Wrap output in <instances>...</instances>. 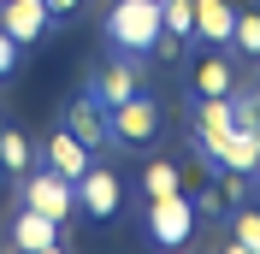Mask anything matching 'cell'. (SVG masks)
<instances>
[{
	"label": "cell",
	"mask_w": 260,
	"mask_h": 254,
	"mask_svg": "<svg viewBox=\"0 0 260 254\" xmlns=\"http://www.w3.org/2000/svg\"><path fill=\"white\" fill-rule=\"evenodd\" d=\"M107 42L118 53H154V42H160V0H118L107 12Z\"/></svg>",
	"instance_id": "obj_1"
},
{
	"label": "cell",
	"mask_w": 260,
	"mask_h": 254,
	"mask_svg": "<svg viewBox=\"0 0 260 254\" xmlns=\"http://www.w3.org/2000/svg\"><path fill=\"white\" fill-rule=\"evenodd\" d=\"M107 136L124 148H142L160 136V101L148 95V89H136L130 101H118V107H107Z\"/></svg>",
	"instance_id": "obj_2"
},
{
	"label": "cell",
	"mask_w": 260,
	"mask_h": 254,
	"mask_svg": "<svg viewBox=\"0 0 260 254\" xmlns=\"http://www.w3.org/2000/svg\"><path fill=\"white\" fill-rule=\"evenodd\" d=\"M148 237H154V248H183L195 237V201L183 189L148 195Z\"/></svg>",
	"instance_id": "obj_3"
},
{
	"label": "cell",
	"mask_w": 260,
	"mask_h": 254,
	"mask_svg": "<svg viewBox=\"0 0 260 254\" xmlns=\"http://www.w3.org/2000/svg\"><path fill=\"white\" fill-rule=\"evenodd\" d=\"M24 207H36V213H48L53 225H65L77 213V183L59 177V172H48V166H42V172L30 166V172H24Z\"/></svg>",
	"instance_id": "obj_4"
},
{
	"label": "cell",
	"mask_w": 260,
	"mask_h": 254,
	"mask_svg": "<svg viewBox=\"0 0 260 254\" xmlns=\"http://www.w3.org/2000/svg\"><path fill=\"white\" fill-rule=\"evenodd\" d=\"M118 201H124V183H118V172H113V166H95V160H89V172L77 177V207L89 213V219H113V213H118Z\"/></svg>",
	"instance_id": "obj_5"
},
{
	"label": "cell",
	"mask_w": 260,
	"mask_h": 254,
	"mask_svg": "<svg viewBox=\"0 0 260 254\" xmlns=\"http://www.w3.org/2000/svg\"><path fill=\"white\" fill-rule=\"evenodd\" d=\"M0 30L12 36L18 48L42 42V36L53 30V12H48V0H0Z\"/></svg>",
	"instance_id": "obj_6"
},
{
	"label": "cell",
	"mask_w": 260,
	"mask_h": 254,
	"mask_svg": "<svg viewBox=\"0 0 260 254\" xmlns=\"http://www.w3.org/2000/svg\"><path fill=\"white\" fill-rule=\"evenodd\" d=\"M12 248H24V254H53V248H65V225H53L48 213H36V207H18Z\"/></svg>",
	"instance_id": "obj_7"
},
{
	"label": "cell",
	"mask_w": 260,
	"mask_h": 254,
	"mask_svg": "<svg viewBox=\"0 0 260 254\" xmlns=\"http://www.w3.org/2000/svg\"><path fill=\"white\" fill-rule=\"evenodd\" d=\"M136 89H142V59H136V53H124V59H113V65L95 77V89H89V95H95L101 107H118V101H130Z\"/></svg>",
	"instance_id": "obj_8"
},
{
	"label": "cell",
	"mask_w": 260,
	"mask_h": 254,
	"mask_svg": "<svg viewBox=\"0 0 260 254\" xmlns=\"http://www.w3.org/2000/svg\"><path fill=\"white\" fill-rule=\"evenodd\" d=\"M89 154H95V148H83L77 136H71V130H53L48 142H42V166H48V172H59V177H71V183H77L83 172H89Z\"/></svg>",
	"instance_id": "obj_9"
},
{
	"label": "cell",
	"mask_w": 260,
	"mask_h": 254,
	"mask_svg": "<svg viewBox=\"0 0 260 254\" xmlns=\"http://www.w3.org/2000/svg\"><path fill=\"white\" fill-rule=\"evenodd\" d=\"M183 42H195V0H160V42L154 53H183Z\"/></svg>",
	"instance_id": "obj_10"
},
{
	"label": "cell",
	"mask_w": 260,
	"mask_h": 254,
	"mask_svg": "<svg viewBox=\"0 0 260 254\" xmlns=\"http://www.w3.org/2000/svg\"><path fill=\"white\" fill-rule=\"evenodd\" d=\"M231 95H213V101H201V112H195V142H201V154L207 160H219V148H225V136H231Z\"/></svg>",
	"instance_id": "obj_11"
},
{
	"label": "cell",
	"mask_w": 260,
	"mask_h": 254,
	"mask_svg": "<svg viewBox=\"0 0 260 254\" xmlns=\"http://www.w3.org/2000/svg\"><path fill=\"white\" fill-rule=\"evenodd\" d=\"M213 166L254 177V172H260V124H231V136H225V148H219Z\"/></svg>",
	"instance_id": "obj_12"
},
{
	"label": "cell",
	"mask_w": 260,
	"mask_h": 254,
	"mask_svg": "<svg viewBox=\"0 0 260 254\" xmlns=\"http://www.w3.org/2000/svg\"><path fill=\"white\" fill-rule=\"evenodd\" d=\"M231 24H237L231 0H195V42L201 48H231Z\"/></svg>",
	"instance_id": "obj_13"
},
{
	"label": "cell",
	"mask_w": 260,
	"mask_h": 254,
	"mask_svg": "<svg viewBox=\"0 0 260 254\" xmlns=\"http://www.w3.org/2000/svg\"><path fill=\"white\" fill-rule=\"evenodd\" d=\"M65 130H71L83 148H107V142H113V136H107V107H101L95 95H83L77 107L65 112Z\"/></svg>",
	"instance_id": "obj_14"
},
{
	"label": "cell",
	"mask_w": 260,
	"mask_h": 254,
	"mask_svg": "<svg viewBox=\"0 0 260 254\" xmlns=\"http://www.w3.org/2000/svg\"><path fill=\"white\" fill-rule=\"evenodd\" d=\"M237 89V71H231L225 53H207V59L195 65V101H213V95H231Z\"/></svg>",
	"instance_id": "obj_15"
},
{
	"label": "cell",
	"mask_w": 260,
	"mask_h": 254,
	"mask_svg": "<svg viewBox=\"0 0 260 254\" xmlns=\"http://www.w3.org/2000/svg\"><path fill=\"white\" fill-rule=\"evenodd\" d=\"M225 225H231V248H243V254H260V207H231L225 213Z\"/></svg>",
	"instance_id": "obj_16"
},
{
	"label": "cell",
	"mask_w": 260,
	"mask_h": 254,
	"mask_svg": "<svg viewBox=\"0 0 260 254\" xmlns=\"http://www.w3.org/2000/svg\"><path fill=\"white\" fill-rule=\"evenodd\" d=\"M231 53L260 59V6H237V24H231Z\"/></svg>",
	"instance_id": "obj_17"
},
{
	"label": "cell",
	"mask_w": 260,
	"mask_h": 254,
	"mask_svg": "<svg viewBox=\"0 0 260 254\" xmlns=\"http://www.w3.org/2000/svg\"><path fill=\"white\" fill-rule=\"evenodd\" d=\"M0 166H6V172H30L36 166V148H30V136H24V130H0Z\"/></svg>",
	"instance_id": "obj_18"
},
{
	"label": "cell",
	"mask_w": 260,
	"mask_h": 254,
	"mask_svg": "<svg viewBox=\"0 0 260 254\" xmlns=\"http://www.w3.org/2000/svg\"><path fill=\"white\" fill-rule=\"evenodd\" d=\"M142 189H148V195H172V189H183V177H178L172 160H154V166L142 172Z\"/></svg>",
	"instance_id": "obj_19"
},
{
	"label": "cell",
	"mask_w": 260,
	"mask_h": 254,
	"mask_svg": "<svg viewBox=\"0 0 260 254\" xmlns=\"http://www.w3.org/2000/svg\"><path fill=\"white\" fill-rule=\"evenodd\" d=\"M189 201H195V219H225V213H231V201H225V189H219V183L195 189Z\"/></svg>",
	"instance_id": "obj_20"
},
{
	"label": "cell",
	"mask_w": 260,
	"mask_h": 254,
	"mask_svg": "<svg viewBox=\"0 0 260 254\" xmlns=\"http://www.w3.org/2000/svg\"><path fill=\"white\" fill-rule=\"evenodd\" d=\"M12 71H18V42L0 30V77H12Z\"/></svg>",
	"instance_id": "obj_21"
},
{
	"label": "cell",
	"mask_w": 260,
	"mask_h": 254,
	"mask_svg": "<svg viewBox=\"0 0 260 254\" xmlns=\"http://www.w3.org/2000/svg\"><path fill=\"white\" fill-rule=\"evenodd\" d=\"M77 6H83V0H48V12H53V18H71Z\"/></svg>",
	"instance_id": "obj_22"
},
{
	"label": "cell",
	"mask_w": 260,
	"mask_h": 254,
	"mask_svg": "<svg viewBox=\"0 0 260 254\" xmlns=\"http://www.w3.org/2000/svg\"><path fill=\"white\" fill-rule=\"evenodd\" d=\"M248 101H254V118H260V83H254V89H248Z\"/></svg>",
	"instance_id": "obj_23"
},
{
	"label": "cell",
	"mask_w": 260,
	"mask_h": 254,
	"mask_svg": "<svg viewBox=\"0 0 260 254\" xmlns=\"http://www.w3.org/2000/svg\"><path fill=\"white\" fill-rule=\"evenodd\" d=\"M0 130H6V118H0Z\"/></svg>",
	"instance_id": "obj_24"
},
{
	"label": "cell",
	"mask_w": 260,
	"mask_h": 254,
	"mask_svg": "<svg viewBox=\"0 0 260 254\" xmlns=\"http://www.w3.org/2000/svg\"><path fill=\"white\" fill-rule=\"evenodd\" d=\"M0 177H6V166H0Z\"/></svg>",
	"instance_id": "obj_25"
},
{
	"label": "cell",
	"mask_w": 260,
	"mask_h": 254,
	"mask_svg": "<svg viewBox=\"0 0 260 254\" xmlns=\"http://www.w3.org/2000/svg\"><path fill=\"white\" fill-rule=\"evenodd\" d=\"M254 177H260V172H254Z\"/></svg>",
	"instance_id": "obj_26"
}]
</instances>
